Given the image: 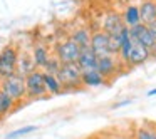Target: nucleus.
I'll return each mask as SVG.
<instances>
[{
	"instance_id": "f257e3e1",
	"label": "nucleus",
	"mask_w": 156,
	"mask_h": 139,
	"mask_svg": "<svg viewBox=\"0 0 156 139\" xmlns=\"http://www.w3.org/2000/svg\"><path fill=\"white\" fill-rule=\"evenodd\" d=\"M57 81L61 82L62 91H76V89H82L81 82V69L77 64H62L59 72L55 74Z\"/></svg>"
},
{
	"instance_id": "f03ea898",
	"label": "nucleus",
	"mask_w": 156,
	"mask_h": 139,
	"mask_svg": "<svg viewBox=\"0 0 156 139\" xmlns=\"http://www.w3.org/2000/svg\"><path fill=\"white\" fill-rule=\"evenodd\" d=\"M0 91L4 92L5 96L12 99L15 104L25 101V82L24 77L19 74H14L10 77H5V79H0Z\"/></svg>"
},
{
	"instance_id": "7ed1b4c3",
	"label": "nucleus",
	"mask_w": 156,
	"mask_h": 139,
	"mask_svg": "<svg viewBox=\"0 0 156 139\" xmlns=\"http://www.w3.org/2000/svg\"><path fill=\"white\" fill-rule=\"evenodd\" d=\"M24 82H25V97H27V101H35V99H42L47 96L44 79H42V71H39V69L32 71L30 74H27L24 77Z\"/></svg>"
},
{
	"instance_id": "20e7f679",
	"label": "nucleus",
	"mask_w": 156,
	"mask_h": 139,
	"mask_svg": "<svg viewBox=\"0 0 156 139\" xmlns=\"http://www.w3.org/2000/svg\"><path fill=\"white\" fill-rule=\"evenodd\" d=\"M17 59H19V49L14 44L5 45L0 50V79L10 77L17 72Z\"/></svg>"
},
{
	"instance_id": "39448f33",
	"label": "nucleus",
	"mask_w": 156,
	"mask_h": 139,
	"mask_svg": "<svg viewBox=\"0 0 156 139\" xmlns=\"http://www.w3.org/2000/svg\"><path fill=\"white\" fill-rule=\"evenodd\" d=\"M79 54H81V49L71 40V39H66V40H61L55 44L54 47V55L61 64H76L79 59Z\"/></svg>"
},
{
	"instance_id": "423d86ee",
	"label": "nucleus",
	"mask_w": 156,
	"mask_h": 139,
	"mask_svg": "<svg viewBox=\"0 0 156 139\" xmlns=\"http://www.w3.org/2000/svg\"><path fill=\"white\" fill-rule=\"evenodd\" d=\"M121 61L118 55H104V57H98V64H96V71L102 75L104 79H111L119 72L121 67Z\"/></svg>"
},
{
	"instance_id": "0eeeda50",
	"label": "nucleus",
	"mask_w": 156,
	"mask_h": 139,
	"mask_svg": "<svg viewBox=\"0 0 156 139\" xmlns=\"http://www.w3.org/2000/svg\"><path fill=\"white\" fill-rule=\"evenodd\" d=\"M149 57H151L149 49H146V47H143V45H139L138 42L131 40V47H129L128 55H126L122 64L124 65H141V64H144Z\"/></svg>"
},
{
	"instance_id": "6e6552de",
	"label": "nucleus",
	"mask_w": 156,
	"mask_h": 139,
	"mask_svg": "<svg viewBox=\"0 0 156 139\" xmlns=\"http://www.w3.org/2000/svg\"><path fill=\"white\" fill-rule=\"evenodd\" d=\"M89 49L96 54V57H104V55H111L109 50V35L102 30H98L91 35V44Z\"/></svg>"
},
{
	"instance_id": "1a4fd4ad",
	"label": "nucleus",
	"mask_w": 156,
	"mask_h": 139,
	"mask_svg": "<svg viewBox=\"0 0 156 139\" xmlns=\"http://www.w3.org/2000/svg\"><path fill=\"white\" fill-rule=\"evenodd\" d=\"M129 37H131L133 42H138L139 45H143L146 49H151L156 44L153 40V37L149 35V32H148L144 24H138L134 27H129Z\"/></svg>"
},
{
	"instance_id": "9d476101",
	"label": "nucleus",
	"mask_w": 156,
	"mask_h": 139,
	"mask_svg": "<svg viewBox=\"0 0 156 139\" xmlns=\"http://www.w3.org/2000/svg\"><path fill=\"white\" fill-rule=\"evenodd\" d=\"M124 27L126 25H124V22H122V17L118 12H109L104 17V20H102V32H106V34L111 35V37L112 35H118Z\"/></svg>"
},
{
	"instance_id": "9b49d317",
	"label": "nucleus",
	"mask_w": 156,
	"mask_h": 139,
	"mask_svg": "<svg viewBox=\"0 0 156 139\" xmlns=\"http://www.w3.org/2000/svg\"><path fill=\"white\" fill-rule=\"evenodd\" d=\"M30 55H32V61H34L35 69L42 71V69H44V65L47 64V61L51 59L52 52L49 50V47H47L45 44H41V42H39V44L34 45V49H32Z\"/></svg>"
},
{
	"instance_id": "f8f14e48",
	"label": "nucleus",
	"mask_w": 156,
	"mask_h": 139,
	"mask_svg": "<svg viewBox=\"0 0 156 139\" xmlns=\"http://www.w3.org/2000/svg\"><path fill=\"white\" fill-rule=\"evenodd\" d=\"M139 10V22L141 24H149L156 20V2L154 0H143L141 5L138 7Z\"/></svg>"
},
{
	"instance_id": "ddd939ff",
	"label": "nucleus",
	"mask_w": 156,
	"mask_h": 139,
	"mask_svg": "<svg viewBox=\"0 0 156 139\" xmlns=\"http://www.w3.org/2000/svg\"><path fill=\"white\" fill-rule=\"evenodd\" d=\"M76 64H77V67L81 71H91V69H96L98 57H96V54L91 49L86 47V49H81V54H79V59Z\"/></svg>"
},
{
	"instance_id": "4468645a",
	"label": "nucleus",
	"mask_w": 156,
	"mask_h": 139,
	"mask_svg": "<svg viewBox=\"0 0 156 139\" xmlns=\"http://www.w3.org/2000/svg\"><path fill=\"white\" fill-rule=\"evenodd\" d=\"M91 35H92V32L89 30L87 27H77L76 30H72V34L69 35V39H71L79 49H86L91 44Z\"/></svg>"
},
{
	"instance_id": "2eb2a0df",
	"label": "nucleus",
	"mask_w": 156,
	"mask_h": 139,
	"mask_svg": "<svg viewBox=\"0 0 156 139\" xmlns=\"http://www.w3.org/2000/svg\"><path fill=\"white\" fill-rule=\"evenodd\" d=\"M81 82L82 87H99L106 82V79L96 69H91V71H81Z\"/></svg>"
},
{
	"instance_id": "dca6fc26",
	"label": "nucleus",
	"mask_w": 156,
	"mask_h": 139,
	"mask_svg": "<svg viewBox=\"0 0 156 139\" xmlns=\"http://www.w3.org/2000/svg\"><path fill=\"white\" fill-rule=\"evenodd\" d=\"M32 71H35L34 61H32L30 52H19V59H17V72L15 74L25 77L27 74H30Z\"/></svg>"
},
{
	"instance_id": "f3484780",
	"label": "nucleus",
	"mask_w": 156,
	"mask_h": 139,
	"mask_svg": "<svg viewBox=\"0 0 156 139\" xmlns=\"http://www.w3.org/2000/svg\"><path fill=\"white\" fill-rule=\"evenodd\" d=\"M133 139H156V124L153 122H143L136 126L133 132Z\"/></svg>"
},
{
	"instance_id": "a211bd4d",
	"label": "nucleus",
	"mask_w": 156,
	"mask_h": 139,
	"mask_svg": "<svg viewBox=\"0 0 156 139\" xmlns=\"http://www.w3.org/2000/svg\"><path fill=\"white\" fill-rule=\"evenodd\" d=\"M122 17V22H124L126 27H134V25L141 24L139 22V10H138V5H128L124 9V12L121 14Z\"/></svg>"
},
{
	"instance_id": "6ab92c4d",
	"label": "nucleus",
	"mask_w": 156,
	"mask_h": 139,
	"mask_svg": "<svg viewBox=\"0 0 156 139\" xmlns=\"http://www.w3.org/2000/svg\"><path fill=\"white\" fill-rule=\"evenodd\" d=\"M42 79H44V85H45V91L47 94H62V85L61 82L57 81V77L52 74H45L42 72Z\"/></svg>"
},
{
	"instance_id": "aec40b11",
	"label": "nucleus",
	"mask_w": 156,
	"mask_h": 139,
	"mask_svg": "<svg viewBox=\"0 0 156 139\" xmlns=\"http://www.w3.org/2000/svg\"><path fill=\"white\" fill-rule=\"evenodd\" d=\"M15 106H17V104H15L9 96H5L4 92L0 91V119L7 117V116L15 109Z\"/></svg>"
},
{
	"instance_id": "412c9836",
	"label": "nucleus",
	"mask_w": 156,
	"mask_h": 139,
	"mask_svg": "<svg viewBox=\"0 0 156 139\" xmlns=\"http://www.w3.org/2000/svg\"><path fill=\"white\" fill-rule=\"evenodd\" d=\"M34 131H37V126H24V127H19L15 131L9 132L5 136V139H17V137H22V136L29 134V132H34Z\"/></svg>"
},
{
	"instance_id": "4be33fe9",
	"label": "nucleus",
	"mask_w": 156,
	"mask_h": 139,
	"mask_svg": "<svg viewBox=\"0 0 156 139\" xmlns=\"http://www.w3.org/2000/svg\"><path fill=\"white\" fill-rule=\"evenodd\" d=\"M61 62L57 61V59L54 57V55H51V59L47 61V64L44 65V69H42V72H45V74H52V75H55L59 72V69H61Z\"/></svg>"
},
{
	"instance_id": "5701e85b",
	"label": "nucleus",
	"mask_w": 156,
	"mask_h": 139,
	"mask_svg": "<svg viewBox=\"0 0 156 139\" xmlns=\"http://www.w3.org/2000/svg\"><path fill=\"white\" fill-rule=\"evenodd\" d=\"M146 29H148L149 35L153 37V40L156 42V20H153V22H149V24H146Z\"/></svg>"
},
{
	"instance_id": "b1692460",
	"label": "nucleus",
	"mask_w": 156,
	"mask_h": 139,
	"mask_svg": "<svg viewBox=\"0 0 156 139\" xmlns=\"http://www.w3.org/2000/svg\"><path fill=\"white\" fill-rule=\"evenodd\" d=\"M149 52H151V57H156V44L149 49Z\"/></svg>"
},
{
	"instance_id": "393cba45",
	"label": "nucleus",
	"mask_w": 156,
	"mask_h": 139,
	"mask_svg": "<svg viewBox=\"0 0 156 139\" xmlns=\"http://www.w3.org/2000/svg\"><path fill=\"white\" fill-rule=\"evenodd\" d=\"M154 94H156V89H153V91L148 92V96H154Z\"/></svg>"
},
{
	"instance_id": "a878e982",
	"label": "nucleus",
	"mask_w": 156,
	"mask_h": 139,
	"mask_svg": "<svg viewBox=\"0 0 156 139\" xmlns=\"http://www.w3.org/2000/svg\"><path fill=\"white\" fill-rule=\"evenodd\" d=\"M116 139H133V137H128V136H122V137H116Z\"/></svg>"
},
{
	"instance_id": "bb28decb",
	"label": "nucleus",
	"mask_w": 156,
	"mask_h": 139,
	"mask_svg": "<svg viewBox=\"0 0 156 139\" xmlns=\"http://www.w3.org/2000/svg\"><path fill=\"white\" fill-rule=\"evenodd\" d=\"M154 2H156V0H154Z\"/></svg>"
}]
</instances>
